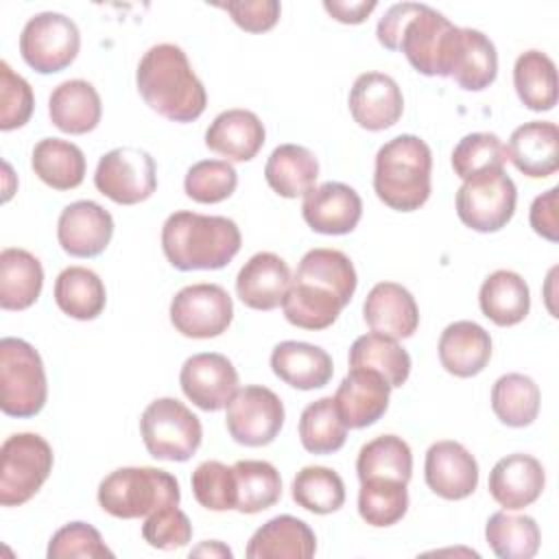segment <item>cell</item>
I'll return each instance as SVG.
<instances>
[{
    "label": "cell",
    "instance_id": "1",
    "mask_svg": "<svg viewBox=\"0 0 559 559\" xmlns=\"http://www.w3.org/2000/svg\"><path fill=\"white\" fill-rule=\"evenodd\" d=\"M454 26L443 13L421 2H400L380 17L376 37L386 50H400L424 76H445Z\"/></svg>",
    "mask_w": 559,
    "mask_h": 559
},
{
    "label": "cell",
    "instance_id": "2",
    "mask_svg": "<svg viewBox=\"0 0 559 559\" xmlns=\"http://www.w3.org/2000/svg\"><path fill=\"white\" fill-rule=\"evenodd\" d=\"M144 103L170 122H192L207 107V94L188 55L175 44L151 46L135 70Z\"/></svg>",
    "mask_w": 559,
    "mask_h": 559
},
{
    "label": "cell",
    "instance_id": "3",
    "mask_svg": "<svg viewBox=\"0 0 559 559\" xmlns=\"http://www.w3.org/2000/svg\"><path fill=\"white\" fill-rule=\"evenodd\" d=\"M242 236L227 216L173 212L162 225V249L170 266L179 271H216L240 251Z\"/></svg>",
    "mask_w": 559,
    "mask_h": 559
},
{
    "label": "cell",
    "instance_id": "4",
    "mask_svg": "<svg viewBox=\"0 0 559 559\" xmlns=\"http://www.w3.org/2000/svg\"><path fill=\"white\" fill-rule=\"evenodd\" d=\"M432 153L413 133H402L382 144L376 153L373 190L378 199L397 212H415L430 197Z\"/></svg>",
    "mask_w": 559,
    "mask_h": 559
},
{
    "label": "cell",
    "instance_id": "5",
    "mask_svg": "<svg viewBox=\"0 0 559 559\" xmlns=\"http://www.w3.org/2000/svg\"><path fill=\"white\" fill-rule=\"evenodd\" d=\"M98 504L105 513L120 520L146 518L153 511L179 504L177 478L159 467H118L98 485Z\"/></svg>",
    "mask_w": 559,
    "mask_h": 559
},
{
    "label": "cell",
    "instance_id": "6",
    "mask_svg": "<svg viewBox=\"0 0 559 559\" xmlns=\"http://www.w3.org/2000/svg\"><path fill=\"white\" fill-rule=\"evenodd\" d=\"M48 397L39 352L24 338L0 341V408L9 417H35Z\"/></svg>",
    "mask_w": 559,
    "mask_h": 559
},
{
    "label": "cell",
    "instance_id": "7",
    "mask_svg": "<svg viewBox=\"0 0 559 559\" xmlns=\"http://www.w3.org/2000/svg\"><path fill=\"white\" fill-rule=\"evenodd\" d=\"M52 448L35 432H15L0 448V504L28 502L52 472Z\"/></svg>",
    "mask_w": 559,
    "mask_h": 559
},
{
    "label": "cell",
    "instance_id": "8",
    "mask_svg": "<svg viewBox=\"0 0 559 559\" xmlns=\"http://www.w3.org/2000/svg\"><path fill=\"white\" fill-rule=\"evenodd\" d=\"M140 432L153 459L177 463L192 459L203 439L199 417L175 397L153 400L140 417Z\"/></svg>",
    "mask_w": 559,
    "mask_h": 559
},
{
    "label": "cell",
    "instance_id": "9",
    "mask_svg": "<svg viewBox=\"0 0 559 559\" xmlns=\"http://www.w3.org/2000/svg\"><path fill=\"white\" fill-rule=\"evenodd\" d=\"M518 188L504 168L485 170L463 179L456 190L461 223L480 234L500 231L515 214Z\"/></svg>",
    "mask_w": 559,
    "mask_h": 559
},
{
    "label": "cell",
    "instance_id": "10",
    "mask_svg": "<svg viewBox=\"0 0 559 559\" xmlns=\"http://www.w3.org/2000/svg\"><path fill=\"white\" fill-rule=\"evenodd\" d=\"M79 48V26L57 11L35 13L20 35V55L39 74L66 70L76 59Z\"/></svg>",
    "mask_w": 559,
    "mask_h": 559
},
{
    "label": "cell",
    "instance_id": "11",
    "mask_svg": "<svg viewBox=\"0 0 559 559\" xmlns=\"http://www.w3.org/2000/svg\"><path fill=\"white\" fill-rule=\"evenodd\" d=\"M94 186L118 205H135L157 190V168L151 153L138 146H118L98 159Z\"/></svg>",
    "mask_w": 559,
    "mask_h": 559
},
{
    "label": "cell",
    "instance_id": "12",
    "mask_svg": "<svg viewBox=\"0 0 559 559\" xmlns=\"http://www.w3.org/2000/svg\"><path fill=\"white\" fill-rule=\"evenodd\" d=\"M225 408L229 437L247 448H262L275 441L286 417L280 395L262 384L238 389Z\"/></svg>",
    "mask_w": 559,
    "mask_h": 559
},
{
    "label": "cell",
    "instance_id": "13",
    "mask_svg": "<svg viewBox=\"0 0 559 559\" xmlns=\"http://www.w3.org/2000/svg\"><path fill=\"white\" fill-rule=\"evenodd\" d=\"M234 319L229 293L218 284L183 286L170 301V323L188 338L221 336Z\"/></svg>",
    "mask_w": 559,
    "mask_h": 559
},
{
    "label": "cell",
    "instance_id": "14",
    "mask_svg": "<svg viewBox=\"0 0 559 559\" xmlns=\"http://www.w3.org/2000/svg\"><path fill=\"white\" fill-rule=\"evenodd\" d=\"M179 384L194 406L216 413L236 395L238 371L227 356L218 352H201L186 358L179 371Z\"/></svg>",
    "mask_w": 559,
    "mask_h": 559
},
{
    "label": "cell",
    "instance_id": "15",
    "mask_svg": "<svg viewBox=\"0 0 559 559\" xmlns=\"http://www.w3.org/2000/svg\"><path fill=\"white\" fill-rule=\"evenodd\" d=\"M114 236L111 214L96 201H74L66 205L57 221V240L72 258L100 255Z\"/></svg>",
    "mask_w": 559,
    "mask_h": 559
},
{
    "label": "cell",
    "instance_id": "16",
    "mask_svg": "<svg viewBox=\"0 0 559 559\" xmlns=\"http://www.w3.org/2000/svg\"><path fill=\"white\" fill-rule=\"evenodd\" d=\"M301 216L317 234L343 236L360 223L362 199L347 183L325 181L304 194Z\"/></svg>",
    "mask_w": 559,
    "mask_h": 559
},
{
    "label": "cell",
    "instance_id": "17",
    "mask_svg": "<svg viewBox=\"0 0 559 559\" xmlns=\"http://www.w3.org/2000/svg\"><path fill=\"white\" fill-rule=\"evenodd\" d=\"M424 476L430 491L445 500H463L478 485V463L472 452L452 439L437 441L426 452Z\"/></svg>",
    "mask_w": 559,
    "mask_h": 559
},
{
    "label": "cell",
    "instance_id": "18",
    "mask_svg": "<svg viewBox=\"0 0 559 559\" xmlns=\"http://www.w3.org/2000/svg\"><path fill=\"white\" fill-rule=\"evenodd\" d=\"M349 114L367 131L393 127L404 111V96L393 76L384 72H365L356 76L349 90Z\"/></svg>",
    "mask_w": 559,
    "mask_h": 559
},
{
    "label": "cell",
    "instance_id": "19",
    "mask_svg": "<svg viewBox=\"0 0 559 559\" xmlns=\"http://www.w3.org/2000/svg\"><path fill=\"white\" fill-rule=\"evenodd\" d=\"M546 485L544 465L524 452L502 456L489 472L487 489L504 511H518L533 504Z\"/></svg>",
    "mask_w": 559,
    "mask_h": 559
},
{
    "label": "cell",
    "instance_id": "20",
    "mask_svg": "<svg viewBox=\"0 0 559 559\" xmlns=\"http://www.w3.org/2000/svg\"><path fill=\"white\" fill-rule=\"evenodd\" d=\"M391 386L371 369H349L341 380L334 404L347 428L360 430L376 424L389 408Z\"/></svg>",
    "mask_w": 559,
    "mask_h": 559
},
{
    "label": "cell",
    "instance_id": "21",
    "mask_svg": "<svg viewBox=\"0 0 559 559\" xmlns=\"http://www.w3.org/2000/svg\"><path fill=\"white\" fill-rule=\"evenodd\" d=\"M498 52L493 41L476 28H456L448 57L445 79L467 92H480L496 81Z\"/></svg>",
    "mask_w": 559,
    "mask_h": 559
},
{
    "label": "cell",
    "instance_id": "22",
    "mask_svg": "<svg viewBox=\"0 0 559 559\" xmlns=\"http://www.w3.org/2000/svg\"><path fill=\"white\" fill-rule=\"evenodd\" d=\"M362 317L371 332L395 341L408 338L419 325V308L408 288L397 282H378L362 304Z\"/></svg>",
    "mask_w": 559,
    "mask_h": 559
},
{
    "label": "cell",
    "instance_id": "23",
    "mask_svg": "<svg viewBox=\"0 0 559 559\" xmlns=\"http://www.w3.org/2000/svg\"><path fill=\"white\" fill-rule=\"evenodd\" d=\"M507 159L531 179H546L559 168V129L548 120H531L513 129Z\"/></svg>",
    "mask_w": 559,
    "mask_h": 559
},
{
    "label": "cell",
    "instance_id": "24",
    "mask_svg": "<svg viewBox=\"0 0 559 559\" xmlns=\"http://www.w3.org/2000/svg\"><path fill=\"white\" fill-rule=\"evenodd\" d=\"M290 280V269L284 258L271 251H260L238 271L236 295L251 310H273L282 306Z\"/></svg>",
    "mask_w": 559,
    "mask_h": 559
},
{
    "label": "cell",
    "instance_id": "25",
    "mask_svg": "<svg viewBox=\"0 0 559 559\" xmlns=\"http://www.w3.org/2000/svg\"><path fill=\"white\" fill-rule=\"evenodd\" d=\"M273 373L293 389L312 391L321 389L332 380L334 362L332 356L312 343L282 341L271 352Z\"/></svg>",
    "mask_w": 559,
    "mask_h": 559
},
{
    "label": "cell",
    "instance_id": "26",
    "mask_svg": "<svg viewBox=\"0 0 559 559\" xmlns=\"http://www.w3.org/2000/svg\"><path fill=\"white\" fill-rule=\"evenodd\" d=\"M262 120L249 109L221 111L205 131V146L229 162H249L264 146Z\"/></svg>",
    "mask_w": 559,
    "mask_h": 559
},
{
    "label": "cell",
    "instance_id": "27",
    "mask_svg": "<svg viewBox=\"0 0 559 559\" xmlns=\"http://www.w3.org/2000/svg\"><path fill=\"white\" fill-rule=\"evenodd\" d=\"M441 367L456 378L480 373L491 358V336L474 321H454L439 336Z\"/></svg>",
    "mask_w": 559,
    "mask_h": 559
},
{
    "label": "cell",
    "instance_id": "28",
    "mask_svg": "<svg viewBox=\"0 0 559 559\" xmlns=\"http://www.w3.org/2000/svg\"><path fill=\"white\" fill-rule=\"evenodd\" d=\"M314 552V531L295 515H277L264 522L245 550L249 559H310Z\"/></svg>",
    "mask_w": 559,
    "mask_h": 559
},
{
    "label": "cell",
    "instance_id": "29",
    "mask_svg": "<svg viewBox=\"0 0 559 559\" xmlns=\"http://www.w3.org/2000/svg\"><path fill=\"white\" fill-rule=\"evenodd\" d=\"M50 122L70 135H83L98 127L103 103L96 87L83 79L59 83L48 98Z\"/></svg>",
    "mask_w": 559,
    "mask_h": 559
},
{
    "label": "cell",
    "instance_id": "30",
    "mask_svg": "<svg viewBox=\"0 0 559 559\" xmlns=\"http://www.w3.org/2000/svg\"><path fill=\"white\" fill-rule=\"evenodd\" d=\"M44 286L41 262L26 249L7 247L0 253V308L26 310L31 308Z\"/></svg>",
    "mask_w": 559,
    "mask_h": 559
},
{
    "label": "cell",
    "instance_id": "31",
    "mask_svg": "<svg viewBox=\"0 0 559 559\" xmlns=\"http://www.w3.org/2000/svg\"><path fill=\"white\" fill-rule=\"evenodd\" d=\"M319 162L314 153L301 144H280L266 159L264 179L273 192L284 199L304 197L314 188Z\"/></svg>",
    "mask_w": 559,
    "mask_h": 559
},
{
    "label": "cell",
    "instance_id": "32",
    "mask_svg": "<svg viewBox=\"0 0 559 559\" xmlns=\"http://www.w3.org/2000/svg\"><path fill=\"white\" fill-rule=\"evenodd\" d=\"M478 304L483 314L500 328L518 325L531 310V290L515 271H493L480 286Z\"/></svg>",
    "mask_w": 559,
    "mask_h": 559
},
{
    "label": "cell",
    "instance_id": "33",
    "mask_svg": "<svg viewBox=\"0 0 559 559\" xmlns=\"http://www.w3.org/2000/svg\"><path fill=\"white\" fill-rule=\"evenodd\" d=\"M31 166L35 175L52 190H72L83 183L87 162L74 142L44 138L33 148Z\"/></svg>",
    "mask_w": 559,
    "mask_h": 559
},
{
    "label": "cell",
    "instance_id": "34",
    "mask_svg": "<svg viewBox=\"0 0 559 559\" xmlns=\"http://www.w3.org/2000/svg\"><path fill=\"white\" fill-rule=\"evenodd\" d=\"M55 301L63 314L76 321H92L105 310L107 290L92 269L68 266L55 280Z\"/></svg>",
    "mask_w": 559,
    "mask_h": 559
},
{
    "label": "cell",
    "instance_id": "35",
    "mask_svg": "<svg viewBox=\"0 0 559 559\" xmlns=\"http://www.w3.org/2000/svg\"><path fill=\"white\" fill-rule=\"evenodd\" d=\"M349 369H371L380 373L391 389H397L408 380L411 356L395 338L371 332L352 343Z\"/></svg>",
    "mask_w": 559,
    "mask_h": 559
},
{
    "label": "cell",
    "instance_id": "36",
    "mask_svg": "<svg viewBox=\"0 0 559 559\" xmlns=\"http://www.w3.org/2000/svg\"><path fill=\"white\" fill-rule=\"evenodd\" d=\"M299 282H308L314 286H321L330 293H334L345 306L352 301L356 293V269L352 260L338 251V249H310L301 260L295 271V277Z\"/></svg>",
    "mask_w": 559,
    "mask_h": 559
},
{
    "label": "cell",
    "instance_id": "37",
    "mask_svg": "<svg viewBox=\"0 0 559 559\" xmlns=\"http://www.w3.org/2000/svg\"><path fill=\"white\" fill-rule=\"evenodd\" d=\"M282 308L290 325L317 332L330 328L338 319L345 304L321 286L290 280V288L282 301Z\"/></svg>",
    "mask_w": 559,
    "mask_h": 559
},
{
    "label": "cell",
    "instance_id": "38",
    "mask_svg": "<svg viewBox=\"0 0 559 559\" xmlns=\"http://www.w3.org/2000/svg\"><path fill=\"white\" fill-rule=\"evenodd\" d=\"M513 87L531 111H550L557 105V68L542 50H526L515 59Z\"/></svg>",
    "mask_w": 559,
    "mask_h": 559
},
{
    "label": "cell",
    "instance_id": "39",
    "mask_svg": "<svg viewBox=\"0 0 559 559\" xmlns=\"http://www.w3.org/2000/svg\"><path fill=\"white\" fill-rule=\"evenodd\" d=\"M539 402V386L524 373H504L491 386V408L496 417L511 428L531 426L537 419Z\"/></svg>",
    "mask_w": 559,
    "mask_h": 559
},
{
    "label": "cell",
    "instance_id": "40",
    "mask_svg": "<svg viewBox=\"0 0 559 559\" xmlns=\"http://www.w3.org/2000/svg\"><path fill=\"white\" fill-rule=\"evenodd\" d=\"M485 539L500 559H531L539 550L542 533L531 515L496 511L485 524Z\"/></svg>",
    "mask_w": 559,
    "mask_h": 559
},
{
    "label": "cell",
    "instance_id": "41",
    "mask_svg": "<svg viewBox=\"0 0 559 559\" xmlns=\"http://www.w3.org/2000/svg\"><path fill=\"white\" fill-rule=\"evenodd\" d=\"M236 511L253 515L271 509L282 498V478L273 463L245 459L234 465Z\"/></svg>",
    "mask_w": 559,
    "mask_h": 559
},
{
    "label": "cell",
    "instance_id": "42",
    "mask_svg": "<svg viewBox=\"0 0 559 559\" xmlns=\"http://www.w3.org/2000/svg\"><path fill=\"white\" fill-rule=\"evenodd\" d=\"M358 480L393 478L408 485L413 476V454L408 443L397 435H380L367 441L356 459Z\"/></svg>",
    "mask_w": 559,
    "mask_h": 559
},
{
    "label": "cell",
    "instance_id": "43",
    "mask_svg": "<svg viewBox=\"0 0 559 559\" xmlns=\"http://www.w3.org/2000/svg\"><path fill=\"white\" fill-rule=\"evenodd\" d=\"M347 426L341 419L334 397L310 402L299 417V441L310 454H332L343 448Z\"/></svg>",
    "mask_w": 559,
    "mask_h": 559
},
{
    "label": "cell",
    "instance_id": "44",
    "mask_svg": "<svg viewBox=\"0 0 559 559\" xmlns=\"http://www.w3.org/2000/svg\"><path fill=\"white\" fill-rule=\"evenodd\" d=\"M293 500L297 507L328 515L345 504V483L332 467L306 465L293 478Z\"/></svg>",
    "mask_w": 559,
    "mask_h": 559
},
{
    "label": "cell",
    "instance_id": "45",
    "mask_svg": "<svg viewBox=\"0 0 559 559\" xmlns=\"http://www.w3.org/2000/svg\"><path fill=\"white\" fill-rule=\"evenodd\" d=\"M408 511L406 483L393 478H367L360 480L358 513L376 528L397 524Z\"/></svg>",
    "mask_w": 559,
    "mask_h": 559
},
{
    "label": "cell",
    "instance_id": "46",
    "mask_svg": "<svg viewBox=\"0 0 559 559\" xmlns=\"http://www.w3.org/2000/svg\"><path fill=\"white\" fill-rule=\"evenodd\" d=\"M238 173L227 159H201L192 164L183 179L186 194L197 203H221L234 194Z\"/></svg>",
    "mask_w": 559,
    "mask_h": 559
},
{
    "label": "cell",
    "instance_id": "47",
    "mask_svg": "<svg viewBox=\"0 0 559 559\" xmlns=\"http://www.w3.org/2000/svg\"><path fill=\"white\" fill-rule=\"evenodd\" d=\"M507 162V148L502 140L496 133L476 131L467 133L459 140V144L452 151V168L454 175L461 179H467L472 175L504 168Z\"/></svg>",
    "mask_w": 559,
    "mask_h": 559
},
{
    "label": "cell",
    "instance_id": "48",
    "mask_svg": "<svg viewBox=\"0 0 559 559\" xmlns=\"http://www.w3.org/2000/svg\"><path fill=\"white\" fill-rule=\"evenodd\" d=\"M197 502L210 511H236L234 467L221 461H203L190 478Z\"/></svg>",
    "mask_w": 559,
    "mask_h": 559
},
{
    "label": "cell",
    "instance_id": "49",
    "mask_svg": "<svg viewBox=\"0 0 559 559\" xmlns=\"http://www.w3.org/2000/svg\"><path fill=\"white\" fill-rule=\"evenodd\" d=\"M46 557L48 559H76V557L103 559V557H114V552L107 548L100 533L92 524L70 522L50 537Z\"/></svg>",
    "mask_w": 559,
    "mask_h": 559
},
{
    "label": "cell",
    "instance_id": "50",
    "mask_svg": "<svg viewBox=\"0 0 559 559\" xmlns=\"http://www.w3.org/2000/svg\"><path fill=\"white\" fill-rule=\"evenodd\" d=\"M35 109V96L28 81L0 61V129L13 131L24 127Z\"/></svg>",
    "mask_w": 559,
    "mask_h": 559
},
{
    "label": "cell",
    "instance_id": "51",
    "mask_svg": "<svg viewBox=\"0 0 559 559\" xmlns=\"http://www.w3.org/2000/svg\"><path fill=\"white\" fill-rule=\"evenodd\" d=\"M142 537L153 548L175 550L192 539V524L177 504H168L146 515L142 524Z\"/></svg>",
    "mask_w": 559,
    "mask_h": 559
},
{
    "label": "cell",
    "instance_id": "52",
    "mask_svg": "<svg viewBox=\"0 0 559 559\" xmlns=\"http://www.w3.org/2000/svg\"><path fill=\"white\" fill-rule=\"evenodd\" d=\"M223 11L231 15L236 26L247 33H266L271 31L282 13L277 0H236L218 4Z\"/></svg>",
    "mask_w": 559,
    "mask_h": 559
},
{
    "label": "cell",
    "instance_id": "53",
    "mask_svg": "<svg viewBox=\"0 0 559 559\" xmlns=\"http://www.w3.org/2000/svg\"><path fill=\"white\" fill-rule=\"evenodd\" d=\"M557 192L559 188H550L546 192H542L539 197H535V201L531 203V212H528V221L531 227L537 236L557 242L559 240V218H557Z\"/></svg>",
    "mask_w": 559,
    "mask_h": 559
},
{
    "label": "cell",
    "instance_id": "54",
    "mask_svg": "<svg viewBox=\"0 0 559 559\" xmlns=\"http://www.w3.org/2000/svg\"><path fill=\"white\" fill-rule=\"evenodd\" d=\"M378 7L376 0H325L323 9L343 24H360L369 17V13Z\"/></svg>",
    "mask_w": 559,
    "mask_h": 559
},
{
    "label": "cell",
    "instance_id": "55",
    "mask_svg": "<svg viewBox=\"0 0 559 559\" xmlns=\"http://www.w3.org/2000/svg\"><path fill=\"white\" fill-rule=\"evenodd\" d=\"M201 555H210V557H231V550H229L225 544L212 539V542H203L201 546H197L194 550H190V557H201Z\"/></svg>",
    "mask_w": 559,
    "mask_h": 559
}]
</instances>
